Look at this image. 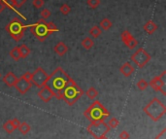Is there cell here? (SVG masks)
<instances>
[{
    "instance_id": "20",
    "label": "cell",
    "mask_w": 166,
    "mask_h": 139,
    "mask_svg": "<svg viewBox=\"0 0 166 139\" xmlns=\"http://www.w3.org/2000/svg\"><path fill=\"white\" fill-rule=\"evenodd\" d=\"M81 44H82V47H84V49L90 50L92 47H93L94 42H93V40H92L90 37H85V38H84L83 40H82Z\"/></svg>"
},
{
    "instance_id": "30",
    "label": "cell",
    "mask_w": 166,
    "mask_h": 139,
    "mask_svg": "<svg viewBox=\"0 0 166 139\" xmlns=\"http://www.w3.org/2000/svg\"><path fill=\"white\" fill-rule=\"evenodd\" d=\"M45 4V1L44 0H32V5L33 7L36 8V9H40L42 8Z\"/></svg>"
},
{
    "instance_id": "7",
    "label": "cell",
    "mask_w": 166,
    "mask_h": 139,
    "mask_svg": "<svg viewBox=\"0 0 166 139\" xmlns=\"http://www.w3.org/2000/svg\"><path fill=\"white\" fill-rule=\"evenodd\" d=\"M110 129L111 128L108 127V124L104 121L90 123V124H89V127L87 128L89 133L93 136L95 139L106 135L110 131Z\"/></svg>"
},
{
    "instance_id": "17",
    "label": "cell",
    "mask_w": 166,
    "mask_h": 139,
    "mask_svg": "<svg viewBox=\"0 0 166 139\" xmlns=\"http://www.w3.org/2000/svg\"><path fill=\"white\" fill-rule=\"evenodd\" d=\"M143 28H144V30L146 32L148 33V34L151 35V34H154V33L157 30L158 26L156 25V23L154 21H148L147 23L144 24Z\"/></svg>"
},
{
    "instance_id": "4",
    "label": "cell",
    "mask_w": 166,
    "mask_h": 139,
    "mask_svg": "<svg viewBox=\"0 0 166 139\" xmlns=\"http://www.w3.org/2000/svg\"><path fill=\"white\" fill-rule=\"evenodd\" d=\"M84 115L90 123H93L99 121H105L110 116V113L100 102L96 100L93 101V103L84 112Z\"/></svg>"
},
{
    "instance_id": "12",
    "label": "cell",
    "mask_w": 166,
    "mask_h": 139,
    "mask_svg": "<svg viewBox=\"0 0 166 139\" xmlns=\"http://www.w3.org/2000/svg\"><path fill=\"white\" fill-rule=\"evenodd\" d=\"M121 38H122V41L123 42V44L130 50L135 49L138 46V41L132 36V34L128 30L122 31L121 34Z\"/></svg>"
},
{
    "instance_id": "16",
    "label": "cell",
    "mask_w": 166,
    "mask_h": 139,
    "mask_svg": "<svg viewBox=\"0 0 166 139\" xmlns=\"http://www.w3.org/2000/svg\"><path fill=\"white\" fill-rule=\"evenodd\" d=\"M119 72H121L123 76L129 77L134 72V67L130 64V62H125L121 66V68H119Z\"/></svg>"
},
{
    "instance_id": "25",
    "label": "cell",
    "mask_w": 166,
    "mask_h": 139,
    "mask_svg": "<svg viewBox=\"0 0 166 139\" xmlns=\"http://www.w3.org/2000/svg\"><path fill=\"white\" fill-rule=\"evenodd\" d=\"M10 57L11 58H13L14 61H18L19 59H21V57H19V47H15L13 48L10 52Z\"/></svg>"
},
{
    "instance_id": "2",
    "label": "cell",
    "mask_w": 166,
    "mask_h": 139,
    "mask_svg": "<svg viewBox=\"0 0 166 139\" xmlns=\"http://www.w3.org/2000/svg\"><path fill=\"white\" fill-rule=\"evenodd\" d=\"M30 31L40 42H44L51 34L58 31V28L52 22H46V19H39L38 22L29 25Z\"/></svg>"
},
{
    "instance_id": "18",
    "label": "cell",
    "mask_w": 166,
    "mask_h": 139,
    "mask_svg": "<svg viewBox=\"0 0 166 139\" xmlns=\"http://www.w3.org/2000/svg\"><path fill=\"white\" fill-rule=\"evenodd\" d=\"M19 57H21V58H26L31 53L30 49L24 44L19 46Z\"/></svg>"
},
{
    "instance_id": "31",
    "label": "cell",
    "mask_w": 166,
    "mask_h": 139,
    "mask_svg": "<svg viewBox=\"0 0 166 139\" xmlns=\"http://www.w3.org/2000/svg\"><path fill=\"white\" fill-rule=\"evenodd\" d=\"M5 5H6V7H8L10 9H12L13 11H15L16 13H19V11L16 9L15 7V5H14V2H13V0H3Z\"/></svg>"
},
{
    "instance_id": "32",
    "label": "cell",
    "mask_w": 166,
    "mask_h": 139,
    "mask_svg": "<svg viewBox=\"0 0 166 139\" xmlns=\"http://www.w3.org/2000/svg\"><path fill=\"white\" fill-rule=\"evenodd\" d=\"M51 15H52V13H51V11L48 10V9H43V10L41 11V13H40V16H41V19H49V18L51 17Z\"/></svg>"
},
{
    "instance_id": "34",
    "label": "cell",
    "mask_w": 166,
    "mask_h": 139,
    "mask_svg": "<svg viewBox=\"0 0 166 139\" xmlns=\"http://www.w3.org/2000/svg\"><path fill=\"white\" fill-rule=\"evenodd\" d=\"M119 139H129L130 138V135L127 131H125V130H122L121 133H119Z\"/></svg>"
},
{
    "instance_id": "3",
    "label": "cell",
    "mask_w": 166,
    "mask_h": 139,
    "mask_svg": "<svg viewBox=\"0 0 166 139\" xmlns=\"http://www.w3.org/2000/svg\"><path fill=\"white\" fill-rule=\"evenodd\" d=\"M84 95V91L79 87V85L70 78L69 82L66 85L65 89L61 94V99L70 106L75 104Z\"/></svg>"
},
{
    "instance_id": "5",
    "label": "cell",
    "mask_w": 166,
    "mask_h": 139,
    "mask_svg": "<svg viewBox=\"0 0 166 139\" xmlns=\"http://www.w3.org/2000/svg\"><path fill=\"white\" fill-rule=\"evenodd\" d=\"M144 112L149 116L152 121L157 122L165 115L166 106L159 100L158 98L154 97L143 108Z\"/></svg>"
},
{
    "instance_id": "9",
    "label": "cell",
    "mask_w": 166,
    "mask_h": 139,
    "mask_svg": "<svg viewBox=\"0 0 166 139\" xmlns=\"http://www.w3.org/2000/svg\"><path fill=\"white\" fill-rule=\"evenodd\" d=\"M130 58L139 68H143L150 62L151 55L144 48H139Z\"/></svg>"
},
{
    "instance_id": "19",
    "label": "cell",
    "mask_w": 166,
    "mask_h": 139,
    "mask_svg": "<svg viewBox=\"0 0 166 139\" xmlns=\"http://www.w3.org/2000/svg\"><path fill=\"white\" fill-rule=\"evenodd\" d=\"M99 27H100L102 30H109L112 26H113V23L110 21L109 19L104 18L103 19H101V22L99 23Z\"/></svg>"
},
{
    "instance_id": "14",
    "label": "cell",
    "mask_w": 166,
    "mask_h": 139,
    "mask_svg": "<svg viewBox=\"0 0 166 139\" xmlns=\"http://www.w3.org/2000/svg\"><path fill=\"white\" fill-rule=\"evenodd\" d=\"M3 82L8 86L9 88H12L14 87L17 80H18V77L13 73L12 71H9L7 74H6L3 78H2Z\"/></svg>"
},
{
    "instance_id": "11",
    "label": "cell",
    "mask_w": 166,
    "mask_h": 139,
    "mask_svg": "<svg viewBox=\"0 0 166 139\" xmlns=\"http://www.w3.org/2000/svg\"><path fill=\"white\" fill-rule=\"evenodd\" d=\"M165 77H166V71H163L159 76L152 78L151 82L149 83V86H151L155 91L161 92L163 95H166V91H165L166 79H165Z\"/></svg>"
},
{
    "instance_id": "21",
    "label": "cell",
    "mask_w": 166,
    "mask_h": 139,
    "mask_svg": "<svg viewBox=\"0 0 166 139\" xmlns=\"http://www.w3.org/2000/svg\"><path fill=\"white\" fill-rule=\"evenodd\" d=\"M3 129L7 132V133H13V132H14L17 128L14 125V124H13L12 120H9L3 124Z\"/></svg>"
},
{
    "instance_id": "38",
    "label": "cell",
    "mask_w": 166,
    "mask_h": 139,
    "mask_svg": "<svg viewBox=\"0 0 166 139\" xmlns=\"http://www.w3.org/2000/svg\"><path fill=\"white\" fill-rule=\"evenodd\" d=\"M97 139H109V138H107V137H106V135H104V136H101V137H99Z\"/></svg>"
},
{
    "instance_id": "33",
    "label": "cell",
    "mask_w": 166,
    "mask_h": 139,
    "mask_svg": "<svg viewBox=\"0 0 166 139\" xmlns=\"http://www.w3.org/2000/svg\"><path fill=\"white\" fill-rule=\"evenodd\" d=\"M13 2H14V5L17 9V8H21L22 6L26 2V0H13Z\"/></svg>"
},
{
    "instance_id": "22",
    "label": "cell",
    "mask_w": 166,
    "mask_h": 139,
    "mask_svg": "<svg viewBox=\"0 0 166 139\" xmlns=\"http://www.w3.org/2000/svg\"><path fill=\"white\" fill-rule=\"evenodd\" d=\"M101 33H102V29L98 25H93L89 30V34L92 38H98L101 35Z\"/></svg>"
},
{
    "instance_id": "10",
    "label": "cell",
    "mask_w": 166,
    "mask_h": 139,
    "mask_svg": "<svg viewBox=\"0 0 166 139\" xmlns=\"http://www.w3.org/2000/svg\"><path fill=\"white\" fill-rule=\"evenodd\" d=\"M49 78L48 73L42 67H38L34 70L33 73H31V83L37 88H42L47 83Z\"/></svg>"
},
{
    "instance_id": "23",
    "label": "cell",
    "mask_w": 166,
    "mask_h": 139,
    "mask_svg": "<svg viewBox=\"0 0 166 139\" xmlns=\"http://www.w3.org/2000/svg\"><path fill=\"white\" fill-rule=\"evenodd\" d=\"M18 129L19 130V132H21L22 134H26V133H28V132L30 131L31 128H30V124L23 122V123H21V124L19 125Z\"/></svg>"
},
{
    "instance_id": "36",
    "label": "cell",
    "mask_w": 166,
    "mask_h": 139,
    "mask_svg": "<svg viewBox=\"0 0 166 139\" xmlns=\"http://www.w3.org/2000/svg\"><path fill=\"white\" fill-rule=\"evenodd\" d=\"M5 8H7V7H6L4 1L3 0H0V14H1V13L5 10Z\"/></svg>"
},
{
    "instance_id": "29",
    "label": "cell",
    "mask_w": 166,
    "mask_h": 139,
    "mask_svg": "<svg viewBox=\"0 0 166 139\" xmlns=\"http://www.w3.org/2000/svg\"><path fill=\"white\" fill-rule=\"evenodd\" d=\"M101 3V0H88L87 1V4L89 8L91 9H96L99 5Z\"/></svg>"
},
{
    "instance_id": "27",
    "label": "cell",
    "mask_w": 166,
    "mask_h": 139,
    "mask_svg": "<svg viewBox=\"0 0 166 139\" xmlns=\"http://www.w3.org/2000/svg\"><path fill=\"white\" fill-rule=\"evenodd\" d=\"M59 11H60V13L63 16H67L71 12V7L68 4H62L60 6V8H59Z\"/></svg>"
},
{
    "instance_id": "13",
    "label": "cell",
    "mask_w": 166,
    "mask_h": 139,
    "mask_svg": "<svg viewBox=\"0 0 166 139\" xmlns=\"http://www.w3.org/2000/svg\"><path fill=\"white\" fill-rule=\"evenodd\" d=\"M38 96L41 100L45 103L49 102L52 97H55V94L52 92V91L48 87V86H44V87L40 88L38 91Z\"/></svg>"
},
{
    "instance_id": "24",
    "label": "cell",
    "mask_w": 166,
    "mask_h": 139,
    "mask_svg": "<svg viewBox=\"0 0 166 139\" xmlns=\"http://www.w3.org/2000/svg\"><path fill=\"white\" fill-rule=\"evenodd\" d=\"M85 95H87V96L89 99H92V100H93V99H95L98 95V91L93 87H90L87 91H85Z\"/></svg>"
},
{
    "instance_id": "26",
    "label": "cell",
    "mask_w": 166,
    "mask_h": 139,
    "mask_svg": "<svg viewBox=\"0 0 166 139\" xmlns=\"http://www.w3.org/2000/svg\"><path fill=\"white\" fill-rule=\"evenodd\" d=\"M137 88L140 90V91H145L149 87V83L145 80V79H140L138 82H137Z\"/></svg>"
},
{
    "instance_id": "1",
    "label": "cell",
    "mask_w": 166,
    "mask_h": 139,
    "mask_svg": "<svg viewBox=\"0 0 166 139\" xmlns=\"http://www.w3.org/2000/svg\"><path fill=\"white\" fill-rule=\"evenodd\" d=\"M69 80V75L61 67H57L51 75H49L46 86H48L52 91V92L55 94V97L57 99H61V94Z\"/></svg>"
},
{
    "instance_id": "37",
    "label": "cell",
    "mask_w": 166,
    "mask_h": 139,
    "mask_svg": "<svg viewBox=\"0 0 166 139\" xmlns=\"http://www.w3.org/2000/svg\"><path fill=\"white\" fill-rule=\"evenodd\" d=\"M12 122H13V124H14V125L16 127V128H19V125L21 124V122H19L17 118H14V119H12Z\"/></svg>"
},
{
    "instance_id": "8",
    "label": "cell",
    "mask_w": 166,
    "mask_h": 139,
    "mask_svg": "<svg viewBox=\"0 0 166 139\" xmlns=\"http://www.w3.org/2000/svg\"><path fill=\"white\" fill-rule=\"evenodd\" d=\"M32 86L33 85L31 83V73L30 72H25L23 76L18 78L14 87L21 95H25L31 89Z\"/></svg>"
},
{
    "instance_id": "39",
    "label": "cell",
    "mask_w": 166,
    "mask_h": 139,
    "mask_svg": "<svg viewBox=\"0 0 166 139\" xmlns=\"http://www.w3.org/2000/svg\"><path fill=\"white\" fill-rule=\"evenodd\" d=\"M0 78H1V74H0Z\"/></svg>"
},
{
    "instance_id": "15",
    "label": "cell",
    "mask_w": 166,
    "mask_h": 139,
    "mask_svg": "<svg viewBox=\"0 0 166 139\" xmlns=\"http://www.w3.org/2000/svg\"><path fill=\"white\" fill-rule=\"evenodd\" d=\"M54 51L56 53V55L59 57H63L65 54H67L68 52V46L63 42H58L54 48Z\"/></svg>"
},
{
    "instance_id": "6",
    "label": "cell",
    "mask_w": 166,
    "mask_h": 139,
    "mask_svg": "<svg viewBox=\"0 0 166 139\" xmlns=\"http://www.w3.org/2000/svg\"><path fill=\"white\" fill-rule=\"evenodd\" d=\"M26 26L23 23V22L19 18H14L12 21L6 25V31L15 41L19 42L23 37L24 29Z\"/></svg>"
},
{
    "instance_id": "35",
    "label": "cell",
    "mask_w": 166,
    "mask_h": 139,
    "mask_svg": "<svg viewBox=\"0 0 166 139\" xmlns=\"http://www.w3.org/2000/svg\"><path fill=\"white\" fill-rule=\"evenodd\" d=\"M156 139H166V129H163L160 133L156 135Z\"/></svg>"
},
{
    "instance_id": "28",
    "label": "cell",
    "mask_w": 166,
    "mask_h": 139,
    "mask_svg": "<svg viewBox=\"0 0 166 139\" xmlns=\"http://www.w3.org/2000/svg\"><path fill=\"white\" fill-rule=\"evenodd\" d=\"M107 124H108V127H109L110 128H116L118 125L119 124V121L118 120L117 118L113 117V118H111L110 120L108 121Z\"/></svg>"
}]
</instances>
